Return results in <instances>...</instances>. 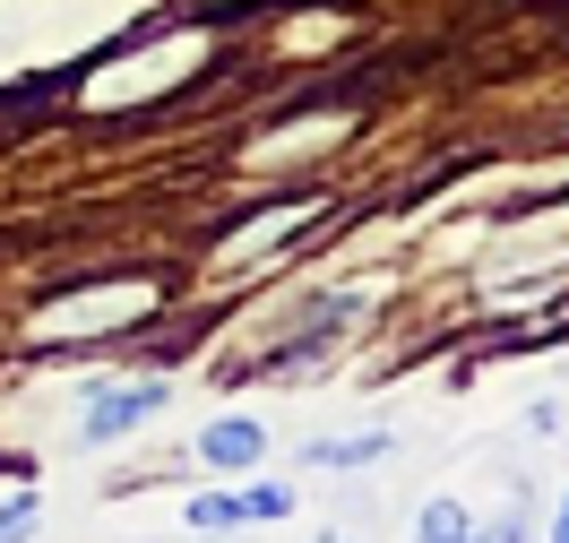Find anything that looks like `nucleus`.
Listing matches in <instances>:
<instances>
[{"mask_svg":"<svg viewBox=\"0 0 569 543\" xmlns=\"http://www.w3.org/2000/svg\"><path fill=\"white\" fill-rule=\"evenodd\" d=\"M259 449H268V432L242 423V414H224V423L199 432V457H208V466H259Z\"/></svg>","mask_w":569,"mask_h":543,"instance_id":"nucleus-3","label":"nucleus"},{"mask_svg":"<svg viewBox=\"0 0 569 543\" xmlns=\"http://www.w3.org/2000/svg\"><path fill=\"white\" fill-rule=\"evenodd\" d=\"M190 526H250L242 492H208V501H190Z\"/></svg>","mask_w":569,"mask_h":543,"instance_id":"nucleus-6","label":"nucleus"},{"mask_svg":"<svg viewBox=\"0 0 569 543\" xmlns=\"http://www.w3.org/2000/svg\"><path fill=\"white\" fill-rule=\"evenodd\" d=\"M389 457V432H362V440H311V466H371Z\"/></svg>","mask_w":569,"mask_h":543,"instance_id":"nucleus-4","label":"nucleus"},{"mask_svg":"<svg viewBox=\"0 0 569 543\" xmlns=\"http://www.w3.org/2000/svg\"><path fill=\"white\" fill-rule=\"evenodd\" d=\"M242 509H250V517H284V509H293V492H284V483H250Z\"/></svg>","mask_w":569,"mask_h":543,"instance_id":"nucleus-8","label":"nucleus"},{"mask_svg":"<svg viewBox=\"0 0 569 543\" xmlns=\"http://www.w3.org/2000/svg\"><path fill=\"white\" fill-rule=\"evenodd\" d=\"M284 224H293V208H277V217H268V224H250V233H242V242H233V259H250V251H259V242H277V233H284Z\"/></svg>","mask_w":569,"mask_h":543,"instance_id":"nucleus-10","label":"nucleus"},{"mask_svg":"<svg viewBox=\"0 0 569 543\" xmlns=\"http://www.w3.org/2000/svg\"><path fill=\"white\" fill-rule=\"evenodd\" d=\"M552 543H569V517H561V526H552Z\"/></svg>","mask_w":569,"mask_h":543,"instance_id":"nucleus-11","label":"nucleus"},{"mask_svg":"<svg viewBox=\"0 0 569 543\" xmlns=\"http://www.w3.org/2000/svg\"><path fill=\"white\" fill-rule=\"evenodd\" d=\"M36 535V501H9L0 509V543H27Z\"/></svg>","mask_w":569,"mask_h":543,"instance_id":"nucleus-9","label":"nucleus"},{"mask_svg":"<svg viewBox=\"0 0 569 543\" xmlns=\"http://www.w3.org/2000/svg\"><path fill=\"white\" fill-rule=\"evenodd\" d=\"M320 543H346V535H320Z\"/></svg>","mask_w":569,"mask_h":543,"instance_id":"nucleus-12","label":"nucleus"},{"mask_svg":"<svg viewBox=\"0 0 569 543\" xmlns=\"http://www.w3.org/2000/svg\"><path fill=\"white\" fill-rule=\"evenodd\" d=\"M475 543H527V501H509L492 526H475Z\"/></svg>","mask_w":569,"mask_h":543,"instance_id":"nucleus-7","label":"nucleus"},{"mask_svg":"<svg viewBox=\"0 0 569 543\" xmlns=\"http://www.w3.org/2000/svg\"><path fill=\"white\" fill-rule=\"evenodd\" d=\"M415 543H475V517H466L458 501H431L423 517H415Z\"/></svg>","mask_w":569,"mask_h":543,"instance_id":"nucleus-5","label":"nucleus"},{"mask_svg":"<svg viewBox=\"0 0 569 543\" xmlns=\"http://www.w3.org/2000/svg\"><path fill=\"white\" fill-rule=\"evenodd\" d=\"M156 293L147 285H112V293H78V302H52L43 311V336H78V328H121V320H139Z\"/></svg>","mask_w":569,"mask_h":543,"instance_id":"nucleus-2","label":"nucleus"},{"mask_svg":"<svg viewBox=\"0 0 569 543\" xmlns=\"http://www.w3.org/2000/svg\"><path fill=\"white\" fill-rule=\"evenodd\" d=\"M147 414H164V380H130V389H96V398H87V423H78V440H87V449H104V440L139 432Z\"/></svg>","mask_w":569,"mask_h":543,"instance_id":"nucleus-1","label":"nucleus"},{"mask_svg":"<svg viewBox=\"0 0 569 543\" xmlns=\"http://www.w3.org/2000/svg\"><path fill=\"white\" fill-rule=\"evenodd\" d=\"M561 517H569V501H561Z\"/></svg>","mask_w":569,"mask_h":543,"instance_id":"nucleus-13","label":"nucleus"}]
</instances>
